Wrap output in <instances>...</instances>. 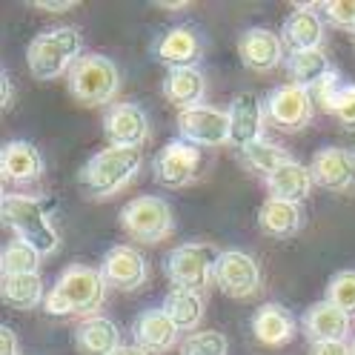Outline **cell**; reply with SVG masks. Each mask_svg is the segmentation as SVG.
<instances>
[{"mask_svg":"<svg viewBox=\"0 0 355 355\" xmlns=\"http://www.w3.org/2000/svg\"><path fill=\"white\" fill-rule=\"evenodd\" d=\"M106 278L101 270L86 263H69L66 270L58 275V281L52 284V290L46 293L43 309L49 315L58 318H92L98 315L101 304L106 301Z\"/></svg>","mask_w":355,"mask_h":355,"instance_id":"cell-1","label":"cell"},{"mask_svg":"<svg viewBox=\"0 0 355 355\" xmlns=\"http://www.w3.org/2000/svg\"><path fill=\"white\" fill-rule=\"evenodd\" d=\"M52 209V198L46 195H29V192H9L0 201V215L3 224L20 238L32 243V247L46 258L58 252L60 238L55 230V220L49 215Z\"/></svg>","mask_w":355,"mask_h":355,"instance_id":"cell-2","label":"cell"},{"mask_svg":"<svg viewBox=\"0 0 355 355\" xmlns=\"http://www.w3.org/2000/svg\"><path fill=\"white\" fill-rule=\"evenodd\" d=\"M141 166H144L141 149L106 146L80 166L78 184L89 201H106V198H115L123 187L135 181Z\"/></svg>","mask_w":355,"mask_h":355,"instance_id":"cell-3","label":"cell"},{"mask_svg":"<svg viewBox=\"0 0 355 355\" xmlns=\"http://www.w3.org/2000/svg\"><path fill=\"white\" fill-rule=\"evenodd\" d=\"M83 58V35L75 26H60L40 32L26 49V66L35 80H55L69 75Z\"/></svg>","mask_w":355,"mask_h":355,"instance_id":"cell-4","label":"cell"},{"mask_svg":"<svg viewBox=\"0 0 355 355\" xmlns=\"http://www.w3.org/2000/svg\"><path fill=\"white\" fill-rule=\"evenodd\" d=\"M69 95L83 106H106L121 92V69L112 58L89 52L66 75Z\"/></svg>","mask_w":355,"mask_h":355,"instance_id":"cell-5","label":"cell"},{"mask_svg":"<svg viewBox=\"0 0 355 355\" xmlns=\"http://www.w3.org/2000/svg\"><path fill=\"white\" fill-rule=\"evenodd\" d=\"M218 255L220 252H215L212 243H201V241L175 247L164 261V270H166V278L172 281V290H187V293L201 295L212 284Z\"/></svg>","mask_w":355,"mask_h":355,"instance_id":"cell-6","label":"cell"},{"mask_svg":"<svg viewBox=\"0 0 355 355\" xmlns=\"http://www.w3.org/2000/svg\"><path fill=\"white\" fill-rule=\"evenodd\" d=\"M121 227L141 243H161L172 232V207L158 195H138L121 209Z\"/></svg>","mask_w":355,"mask_h":355,"instance_id":"cell-7","label":"cell"},{"mask_svg":"<svg viewBox=\"0 0 355 355\" xmlns=\"http://www.w3.org/2000/svg\"><path fill=\"white\" fill-rule=\"evenodd\" d=\"M212 284L218 286L227 298L235 301H250L263 290V275L261 263L243 250H224L218 255Z\"/></svg>","mask_w":355,"mask_h":355,"instance_id":"cell-8","label":"cell"},{"mask_svg":"<svg viewBox=\"0 0 355 355\" xmlns=\"http://www.w3.org/2000/svg\"><path fill=\"white\" fill-rule=\"evenodd\" d=\"M263 115L281 132H301L313 123L315 98L304 86L284 83V86H275L272 92L263 98Z\"/></svg>","mask_w":355,"mask_h":355,"instance_id":"cell-9","label":"cell"},{"mask_svg":"<svg viewBox=\"0 0 355 355\" xmlns=\"http://www.w3.org/2000/svg\"><path fill=\"white\" fill-rule=\"evenodd\" d=\"M201 161H204L201 149L181 141V138H175L155 155L152 175H155V181L166 189H184L195 181L198 172H201Z\"/></svg>","mask_w":355,"mask_h":355,"instance_id":"cell-10","label":"cell"},{"mask_svg":"<svg viewBox=\"0 0 355 355\" xmlns=\"http://www.w3.org/2000/svg\"><path fill=\"white\" fill-rule=\"evenodd\" d=\"M178 138L192 146H224L230 144V115L218 106H195L178 112Z\"/></svg>","mask_w":355,"mask_h":355,"instance_id":"cell-11","label":"cell"},{"mask_svg":"<svg viewBox=\"0 0 355 355\" xmlns=\"http://www.w3.org/2000/svg\"><path fill=\"white\" fill-rule=\"evenodd\" d=\"M103 135H106L109 146L141 149L149 138V118L138 103L118 101L109 106L103 115Z\"/></svg>","mask_w":355,"mask_h":355,"instance_id":"cell-12","label":"cell"},{"mask_svg":"<svg viewBox=\"0 0 355 355\" xmlns=\"http://www.w3.org/2000/svg\"><path fill=\"white\" fill-rule=\"evenodd\" d=\"M152 55L169 69L198 66L204 58V37L195 26H172L152 40Z\"/></svg>","mask_w":355,"mask_h":355,"instance_id":"cell-13","label":"cell"},{"mask_svg":"<svg viewBox=\"0 0 355 355\" xmlns=\"http://www.w3.org/2000/svg\"><path fill=\"white\" fill-rule=\"evenodd\" d=\"M238 58L250 72L266 75L275 72L281 63H286L290 52H286L281 35L270 29H247L238 37Z\"/></svg>","mask_w":355,"mask_h":355,"instance_id":"cell-14","label":"cell"},{"mask_svg":"<svg viewBox=\"0 0 355 355\" xmlns=\"http://www.w3.org/2000/svg\"><path fill=\"white\" fill-rule=\"evenodd\" d=\"M101 272L109 286H115L121 293H135L149 278V263L144 252H138L135 247L118 243V247L106 250V255L101 258Z\"/></svg>","mask_w":355,"mask_h":355,"instance_id":"cell-15","label":"cell"},{"mask_svg":"<svg viewBox=\"0 0 355 355\" xmlns=\"http://www.w3.org/2000/svg\"><path fill=\"white\" fill-rule=\"evenodd\" d=\"M227 115H230V144L238 152L261 141L266 115H263V101H258L255 92H250V89L238 92L230 101Z\"/></svg>","mask_w":355,"mask_h":355,"instance_id":"cell-16","label":"cell"},{"mask_svg":"<svg viewBox=\"0 0 355 355\" xmlns=\"http://www.w3.org/2000/svg\"><path fill=\"white\" fill-rule=\"evenodd\" d=\"M313 181L327 192H349L355 187V155L341 146H324L309 161Z\"/></svg>","mask_w":355,"mask_h":355,"instance_id":"cell-17","label":"cell"},{"mask_svg":"<svg viewBox=\"0 0 355 355\" xmlns=\"http://www.w3.org/2000/svg\"><path fill=\"white\" fill-rule=\"evenodd\" d=\"M178 336H181V329L164 313V306L144 309V313H138V318L132 321V341L146 355L169 352L178 344Z\"/></svg>","mask_w":355,"mask_h":355,"instance_id":"cell-18","label":"cell"},{"mask_svg":"<svg viewBox=\"0 0 355 355\" xmlns=\"http://www.w3.org/2000/svg\"><path fill=\"white\" fill-rule=\"evenodd\" d=\"M304 336L309 338V344H332V341L349 344L352 318L336 304H329L327 298L315 301L304 313Z\"/></svg>","mask_w":355,"mask_h":355,"instance_id":"cell-19","label":"cell"},{"mask_svg":"<svg viewBox=\"0 0 355 355\" xmlns=\"http://www.w3.org/2000/svg\"><path fill=\"white\" fill-rule=\"evenodd\" d=\"M0 172H3V181L15 187L35 184L43 175V155L29 141H9L0 152Z\"/></svg>","mask_w":355,"mask_h":355,"instance_id":"cell-20","label":"cell"},{"mask_svg":"<svg viewBox=\"0 0 355 355\" xmlns=\"http://www.w3.org/2000/svg\"><path fill=\"white\" fill-rule=\"evenodd\" d=\"M281 40L286 52H309V49H321L324 43V20L318 12L309 6H298L286 15L284 26H281Z\"/></svg>","mask_w":355,"mask_h":355,"instance_id":"cell-21","label":"cell"},{"mask_svg":"<svg viewBox=\"0 0 355 355\" xmlns=\"http://www.w3.org/2000/svg\"><path fill=\"white\" fill-rule=\"evenodd\" d=\"M298 321L286 306L281 304H263L252 315V336L263 347H284L295 338Z\"/></svg>","mask_w":355,"mask_h":355,"instance_id":"cell-22","label":"cell"},{"mask_svg":"<svg viewBox=\"0 0 355 355\" xmlns=\"http://www.w3.org/2000/svg\"><path fill=\"white\" fill-rule=\"evenodd\" d=\"M313 98L327 115H336L344 129L355 132V83L344 80L338 72H332L321 86L313 89Z\"/></svg>","mask_w":355,"mask_h":355,"instance_id":"cell-23","label":"cell"},{"mask_svg":"<svg viewBox=\"0 0 355 355\" xmlns=\"http://www.w3.org/2000/svg\"><path fill=\"white\" fill-rule=\"evenodd\" d=\"M75 347L83 355H115L121 344V329L112 318L106 315H92L83 318L75 327Z\"/></svg>","mask_w":355,"mask_h":355,"instance_id":"cell-24","label":"cell"},{"mask_svg":"<svg viewBox=\"0 0 355 355\" xmlns=\"http://www.w3.org/2000/svg\"><path fill=\"white\" fill-rule=\"evenodd\" d=\"M164 95L172 106L184 109H195L204 106L207 98V78L198 66H184V69H169L164 78Z\"/></svg>","mask_w":355,"mask_h":355,"instance_id":"cell-25","label":"cell"},{"mask_svg":"<svg viewBox=\"0 0 355 355\" xmlns=\"http://www.w3.org/2000/svg\"><path fill=\"white\" fill-rule=\"evenodd\" d=\"M266 192H270V198H275V201H286V204H301L304 198L309 195V189H313V172H309V166L298 164L295 158L290 164H284L281 169H275L270 178H266Z\"/></svg>","mask_w":355,"mask_h":355,"instance_id":"cell-26","label":"cell"},{"mask_svg":"<svg viewBox=\"0 0 355 355\" xmlns=\"http://www.w3.org/2000/svg\"><path fill=\"white\" fill-rule=\"evenodd\" d=\"M258 227L263 235L286 241L301 232L304 227V212L298 204H286V201H275V198H266L258 209Z\"/></svg>","mask_w":355,"mask_h":355,"instance_id":"cell-27","label":"cell"},{"mask_svg":"<svg viewBox=\"0 0 355 355\" xmlns=\"http://www.w3.org/2000/svg\"><path fill=\"white\" fill-rule=\"evenodd\" d=\"M286 72H290L293 83L295 86H304L313 92L315 86H321L332 72V63L327 58L324 49H309V52H290V58H286Z\"/></svg>","mask_w":355,"mask_h":355,"instance_id":"cell-28","label":"cell"},{"mask_svg":"<svg viewBox=\"0 0 355 355\" xmlns=\"http://www.w3.org/2000/svg\"><path fill=\"white\" fill-rule=\"evenodd\" d=\"M0 295L12 309H35L46 301L40 275H3L0 281Z\"/></svg>","mask_w":355,"mask_h":355,"instance_id":"cell-29","label":"cell"},{"mask_svg":"<svg viewBox=\"0 0 355 355\" xmlns=\"http://www.w3.org/2000/svg\"><path fill=\"white\" fill-rule=\"evenodd\" d=\"M164 313L175 321L178 329H198L204 321V295L198 293H187V290H169L166 301H164Z\"/></svg>","mask_w":355,"mask_h":355,"instance_id":"cell-30","label":"cell"},{"mask_svg":"<svg viewBox=\"0 0 355 355\" xmlns=\"http://www.w3.org/2000/svg\"><path fill=\"white\" fill-rule=\"evenodd\" d=\"M40 252L26 241H9L0 252V275H37L40 270Z\"/></svg>","mask_w":355,"mask_h":355,"instance_id":"cell-31","label":"cell"},{"mask_svg":"<svg viewBox=\"0 0 355 355\" xmlns=\"http://www.w3.org/2000/svg\"><path fill=\"white\" fill-rule=\"evenodd\" d=\"M241 161L266 181L275 169H281L284 164H290L293 158H290V152H286L284 146H275L270 141H258V144H252L247 149H241Z\"/></svg>","mask_w":355,"mask_h":355,"instance_id":"cell-32","label":"cell"},{"mask_svg":"<svg viewBox=\"0 0 355 355\" xmlns=\"http://www.w3.org/2000/svg\"><path fill=\"white\" fill-rule=\"evenodd\" d=\"M230 341L218 329H198L181 341V355H227Z\"/></svg>","mask_w":355,"mask_h":355,"instance_id":"cell-33","label":"cell"},{"mask_svg":"<svg viewBox=\"0 0 355 355\" xmlns=\"http://www.w3.org/2000/svg\"><path fill=\"white\" fill-rule=\"evenodd\" d=\"M327 301L355 318V270H341L327 281Z\"/></svg>","mask_w":355,"mask_h":355,"instance_id":"cell-34","label":"cell"},{"mask_svg":"<svg viewBox=\"0 0 355 355\" xmlns=\"http://www.w3.org/2000/svg\"><path fill=\"white\" fill-rule=\"evenodd\" d=\"M321 9H324L327 24L355 32V0H329V3H324Z\"/></svg>","mask_w":355,"mask_h":355,"instance_id":"cell-35","label":"cell"},{"mask_svg":"<svg viewBox=\"0 0 355 355\" xmlns=\"http://www.w3.org/2000/svg\"><path fill=\"white\" fill-rule=\"evenodd\" d=\"M309 355H352V347L344 341L332 344H309Z\"/></svg>","mask_w":355,"mask_h":355,"instance_id":"cell-36","label":"cell"},{"mask_svg":"<svg viewBox=\"0 0 355 355\" xmlns=\"http://www.w3.org/2000/svg\"><path fill=\"white\" fill-rule=\"evenodd\" d=\"M20 352V344H17V336L12 327H0V355H17Z\"/></svg>","mask_w":355,"mask_h":355,"instance_id":"cell-37","label":"cell"},{"mask_svg":"<svg viewBox=\"0 0 355 355\" xmlns=\"http://www.w3.org/2000/svg\"><path fill=\"white\" fill-rule=\"evenodd\" d=\"M35 9L43 12H66V9H75L72 0H63V3H49V0H35Z\"/></svg>","mask_w":355,"mask_h":355,"instance_id":"cell-38","label":"cell"},{"mask_svg":"<svg viewBox=\"0 0 355 355\" xmlns=\"http://www.w3.org/2000/svg\"><path fill=\"white\" fill-rule=\"evenodd\" d=\"M0 92H3V101L0 103H3V109H9L15 103V86H12V78L6 72H3V89H0Z\"/></svg>","mask_w":355,"mask_h":355,"instance_id":"cell-39","label":"cell"},{"mask_svg":"<svg viewBox=\"0 0 355 355\" xmlns=\"http://www.w3.org/2000/svg\"><path fill=\"white\" fill-rule=\"evenodd\" d=\"M115 355H146V352H144L141 347H135V344H132V347H121Z\"/></svg>","mask_w":355,"mask_h":355,"instance_id":"cell-40","label":"cell"},{"mask_svg":"<svg viewBox=\"0 0 355 355\" xmlns=\"http://www.w3.org/2000/svg\"><path fill=\"white\" fill-rule=\"evenodd\" d=\"M349 347H352V355H355V338H352V341H349Z\"/></svg>","mask_w":355,"mask_h":355,"instance_id":"cell-41","label":"cell"}]
</instances>
